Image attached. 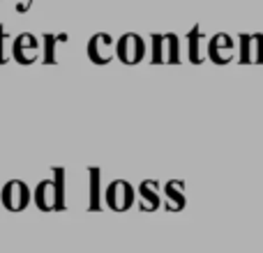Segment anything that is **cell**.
<instances>
[{
    "instance_id": "30bf717a",
    "label": "cell",
    "mask_w": 263,
    "mask_h": 253,
    "mask_svg": "<svg viewBox=\"0 0 263 253\" xmlns=\"http://www.w3.org/2000/svg\"><path fill=\"white\" fill-rule=\"evenodd\" d=\"M7 39H9L7 28L0 26V65L7 62Z\"/></svg>"
},
{
    "instance_id": "277c9868",
    "label": "cell",
    "mask_w": 263,
    "mask_h": 253,
    "mask_svg": "<svg viewBox=\"0 0 263 253\" xmlns=\"http://www.w3.org/2000/svg\"><path fill=\"white\" fill-rule=\"evenodd\" d=\"M106 203L114 209H125L132 203V189L125 182H114V184L106 189Z\"/></svg>"
},
{
    "instance_id": "9c48e42d",
    "label": "cell",
    "mask_w": 263,
    "mask_h": 253,
    "mask_svg": "<svg viewBox=\"0 0 263 253\" xmlns=\"http://www.w3.org/2000/svg\"><path fill=\"white\" fill-rule=\"evenodd\" d=\"M90 177H92V191H90V209H100L97 205V180H100V171L90 168Z\"/></svg>"
},
{
    "instance_id": "3957f363",
    "label": "cell",
    "mask_w": 263,
    "mask_h": 253,
    "mask_svg": "<svg viewBox=\"0 0 263 253\" xmlns=\"http://www.w3.org/2000/svg\"><path fill=\"white\" fill-rule=\"evenodd\" d=\"M111 37L104 35V32H97V35L90 37L88 41V58L95 65H106L111 60Z\"/></svg>"
},
{
    "instance_id": "ba28073f",
    "label": "cell",
    "mask_w": 263,
    "mask_h": 253,
    "mask_svg": "<svg viewBox=\"0 0 263 253\" xmlns=\"http://www.w3.org/2000/svg\"><path fill=\"white\" fill-rule=\"evenodd\" d=\"M53 184H55V209H63L65 207V171L63 168H55V177H53Z\"/></svg>"
},
{
    "instance_id": "5b68a950",
    "label": "cell",
    "mask_w": 263,
    "mask_h": 253,
    "mask_svg": "<svg viewBox=\"0 0 263 253\" xmlns=\"http://www.w3.org/2000/svg\"><path fill=\"white\" fill-rule=\"evenodd\" d=\"M141 53H143V46H141V39L136 35H125L123 39L118 41V58L123 62H139Z\"/></svg>"
},
{
    "instance_id": "8992f818",
    "label": "cell",
    "mask_w": 263,
    "mask_h": 253,
    "mask_svg": "<svg viewBox=\"0 0 263 253\" xmlns=\"http://www.w3.org/2000/svg\"><path fill=\"white\" fill-rule=\"evenodd\" d=\"M35 205L42 212H51L55 209V184L53 180L40 182V186L35 189Z\"/></svg>"
},
{
    "instance_id": "6da1fadb",
    "label": "cell",
    "mask_w": 263,
    "mask_h": 253,
    "mask_svg": "<svg viewBox=\"0 0 263 253\" xmlns=\"http://www.w3.org/2000/svg\"><path fill=\"white\" fill-rule=\"evenodd\" d=\"M0 200H3V205L9 209V212H21V209H26V205L30 203V191H28L26 182L12 180L3 186Z\"/></svg>"
},
{
    "instance_id": "8fae6325",
    "label": "cell",
    "mask_w": 263,
    "mask_h": 253,
    "mask_svg": "<svg viewBox=\"0 0 263 253\" xmlns=\"http://www.w3.org/2000/svg\"><path fill=\"white\" fill-rule=\"evenodd\" d=\"M30 5H32V0H23V3H18V5H16V12H18V14L28 12V7H30Z\"/></svg>"
},
{
    "instance_id": "7a4b0ae2",
    "label": "cell",
    "mask_w": 263,
    "mask_h": 253,
    "mask_svg": "<svg viewBox=\"0 0 263 253\" xmlns=\"http://www.w3.org/2000/svg\"><path fill=\"white\" fill-rule=\"evenodd\" d=\"M12 55H14V60L21 65L35 62L37 55H40V39H37L35 35H30V32L18 35L12 44Z\"/></svg>"
},
{
    "instance_id": "52a82bcc",
    "label": "cell",
    "mask_w": 263,
    "mask_h": 253,
    "mask_svg": "<svg viewBox=\"0 0 263 253\" xmlns=\"http://www.w3.org/2000/svg\"><path fill=\"white\" fill-rule=\"evenodd\" d=\"M65 37H67V35H51V32H46V35H44V44H46L44 62L46 65L55 62V44H58V41H65Z\"/></svg>"
}]
</instances>
